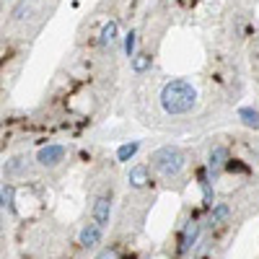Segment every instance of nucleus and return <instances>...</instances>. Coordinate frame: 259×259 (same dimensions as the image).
I'll return each instance as SVG.
<instances>
[{
	"label": "nucleus",
	"mask_w": 259,
	"mask_h": 259,
	"mask_svg": "<svg viewBox=\"0 0 259 259\" xmlns=\"http://www.w3.org/2000/svg\"><path fill=\"white\" fill-rule=\"evenodd\" d=\"M150 161H153V166L158 168V174L171 179V177H179L182 168L187 166V156L182 153L179 148L174 145H166V148H158L153 156H150Z\"/></svg>",
	"instance_id": "obj_2"
},
{
	"label": "nucleus",
	"mask_w": 259,
	"mask_h": 259,
	"mask_svg": "<svg viewBox=\"0 0 259 259\" xmlns=\"http://www.w3.org/2000/svg\"><path fill=\"white\" fill-rule=\"evenodd\" d=\"M239 117H241V122L246 124V127H259V112L256 109H249V106H244V109H239Z\"/></svg>",
	"instance_id": "obj_10"
},
{
	"label": "nucleus",
	"mask_w": 259,
	"mask_h": 259,
	"mask_svg": "<svg viewBox=\"0 0 259 259\" xmlns=\"http://www.w3.org/2000/svg\"><path fill=\"white\" fill-rule=\"evenodd\" d=\"M24 13H29V8H26V6H18V8L13 11V16H16V18H24Z\"/></svg>",
	"instance_id": "obj_17"
},
{
	"label": "nucleus",
	"mask_w": 259,
	"mask_h": 259,
	"mask_svg": "<svg viewBox=\"0 0 259 259\" xmlns=\"http://www.w3.org/2000/svg\"><path fill=\"white\" fill-rule=\"evenodd\" d=\"M135 31H130L127 34V39H124V52H127V57H133V52H135Z\"/></svg>",
	"instance_id": "obj_15"
},
{
	"label": "nucleus",
	"mask_w": 259,
	"mask_h": 259,
	"mask_svg": "<svg viewBox=\"0 0 259 259\" xmlns=\"http://www.w3.org/2000/svg\"><path fill=\"white\" fill-rule=\"evenodd\" d=\"M197 236H200V223L189 221L187 228H184V233H182V251H189L194 246V241H197Z\"/></svg>",
	"instance_id": "obj_7"
},
{
	"label": "nucleus",
	"mask_w": 259,
	"mask_h": 259,
	"mask_svg": "<svg viewBox=\"0 0 259 259\" xmlns=\"http://www.w3.org/2000/svg\"><path fill=\"white\" fill-rule=\"evenodd\" d=\"M96 259H117V251L114 249H104V251H99Z\"/></svg>",
	"instance_id": "obj_16"
},
{
	"label": "nucleus",
	"mask_w": 259,
	"mask_h": 259,
	"mask_svg": "<svg viewBox=\"0 0 259 259\" xmlns=\"http://www.w3.org/2000/svg\"><path fill=\"white\" fill-rule=\"evenodd\" d=\"M138 148H140V143L138 140H133V143H124V145H119V150H117V161H130L135 153H138Z\"/></svg>",
	"instance_id": "obj_9"
},
{
	"label": "nucleus",
	"mask_w": 259,
	"mask_h": 259,
	"mask_svg": "<svg viewBox=\"0 0 259 259\" xmlns=\"http://www.w3.org/2000/svg\"><path fill=\"white\" fill-rule=\"evenodd\" d=\"M114 39H117V24H114V21H109V24L101 29V45L106 47V45H112Z\"/></svg>",
	"instance_id": "obj_13"
},
{
	"label": "nucleus",
	"mask_w": 259,
	"mask_h": 259,
	"mask_svg": "<svg viewBox=\"0 0 259 259\" xmlns=\"http://www.w3.org/2000/svg\"><path fill=\"white\" fill-rule=\"evenodd\" d=\"M194 104H197V89L184 80V78H177L163 85L161 91V106L166 114H187L194 109Z\"/></svg>",
	"instance_id": "obj_1"
},
{
	"label": "nucleus",
	"mask_w": 259,
	"mask_h": 259,
	"mask_svg": "<svg viewBox=\"0 0 259 259\" xmlns=\"http://www.w3.org/2000/svg\"><path fill=\"white\" fill-rule=\"evenodd\" d=\"M228 148L226 145H215L212 150H210V156H207V174H210V179H218L223 171L228 168Z\"/></svg>",
	"instance_id": "obj_3"
},
{
	"label": "nucleus",
	"mask_w": 259,
	"mask_h": 259,
	"mask_svg": "<svg viewBox=\"0 0 259 259\" xmlns=\"http://www.w3.org/2000/svg\"><path fill=\"white\" fill-rule=\"evenodd\" d=\"M228 215H231V207H228L226 202H221V205H215V207H212V212H210V223H223Z\"/></svg>",
	"instance_id": "obj_12"
},
{
	"label": "nucleus",
	"mask_w": 259,
	"mask_h": 259,
	"mask_svg": "<svg viewBox=\"0 0 259 259\" xmlns=\"http://www.w3.org/2000/svg\"><path fill=\"white\" fill-rule=\"evenodd\" d=\"M150 65H153V57H150V55H133V70L135 73L150 70Z\"/></svg>",
	"instance_id": "obj_11"
},
{
	"label": "nucleus",
	"mask_w": 259,
	"mask_h": 259,
	"mask_svg": "<svg viewBox=\"0 0 259 259\" xmlns=\"http://www.w3.org/2000/svg\"><path fill=\"white\" fill-rule=\"evenodd\" d=\"M13 194H16V189H13L11 184H3V192H0V200H3V207L13 210Z\"/></svg>",
	"instance_id": "obj_14"
},
{
	"label": "nucleus",
	"mask_w": 259,
	"mask_h": 259,
	"mask_svg": "<svg viewBox=\"0 0 259 259\" xmlns=\"http://www.w3.org/2000/svg\"><path fill=\"white\" fill-rule=\"evenodd\" d=\"M101 228H104V226H99L96 221L85 226V228L80 231V246H83V249H94L96 244H101Z\"/></svg>",
	"instance_id": "obj_5"
},
{
	"label": "nucleus",
	"mask_w": 259,
	"mask_h": 259,
	"mask_svg": "<svg viewBox=\"0 0 259 259\" xmlns=\"http://www.w3.org/2000/svg\"><path fill=\"white\" fill-rule=\"evenodd\" d=\"M109 215H112V200L109 197H99L96 205H94V221L99 226H106L109 223Z\"/></svg>",
	"instance_id": "obj_6"
},
{
	"label": "nucleus",
	"mask_w": 259,
	"mask_h": 259,
	"mask_svg": "<svg viewBox=\"0 0 259 259\" xmlns=\"http://www.w3.org/2000/svg\"><path fill=\"white\" fill-rule=\"evenodd\" d=\"M62 158H65V148H62V145H47V148H41L39 156H36V161H39L41 166H47V168L57 166Z\"/></svg>",
	"instance_id": "obj_4"
},
{
	"label": "nucleus",
	"mask_w": 259,
	"mask_h": 259,
	"mask_svg": "<svg viewBox=\"0 0 259 259\" xmlns=\"http://www.w3.org/2000/svg\"><path fill=\"white\" fill-rule=\"evenodd\" d=\"M130 187H135V189H143L150 179H148V168L145 166H133L130 168Z\"/></svg>",
	"instance_id": "obj_8"
}]
</instances>
